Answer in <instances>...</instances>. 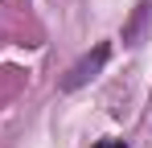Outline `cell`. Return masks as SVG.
I'll list each match as a JSON object with an SVG mask.
<instances>
[{"instance_id": "obj_1", "label": "cell", "mask_w": 152, "mask_h": 148, "mask_svg": "<svg viewBox=\"0 0 152 148\" xmlns=\"http://www.w3.org/2000/svg\"><path fill=\"white\" fill-rule=\"evenodd\" d=\"M107 58H111V45H95V53H86L82 62L70 66V74L62 78V91H78V86H86V82L107 66Z\"/></svg>"}, {"instance_id": "obj_2", "label": "cell", "mask_w": 152, "mask_h": 148, "mask_svg": "<svg viewBox=\"0 0 152 148\" xmlns=\"http://www.w3.org/2000/svg\"><path fill=\"white\" fill-rule=\"evenodd\" d=\"M111 148H127V144H111Z\"/></svg>"}]
</instances>
